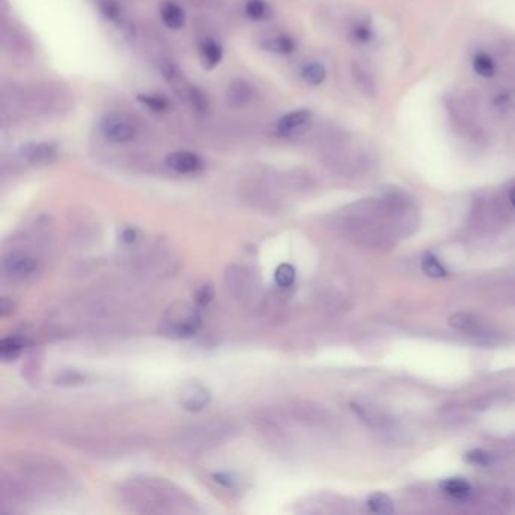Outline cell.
Here are the masks:
<instances>
[{"instance_id":"7c38bea8","label":"cell","mask_w":515,"mask_h":515,"mask_svg":"<svg viewBox=\"0 0 515 515\" xmlns=\"http://www.w3.org/2000/svg\"><path fill=\"white\" fill-rule=\"evenodd\" d=\"M165 163L170 170L183 175L198 174L204 168V162L201 156H198L196 153H194V151H187V150L172 151V153H170L165 157Z\"/></svg>"},{"instance_id":"83f0119b","label":"cell","mask_w":515,"mask_h":515,"mask_svg":"<svg viewBox=\"0 0 515 515\" xmlns=\"http://www.w3.org/2000/svg\"><path fill=\"white\" fill-rule=\"evenodd\" d=\"M87 381V375L82 373L79 370H73V369H67V370H61L56 373V377L53 378V382L56 385H64V387H72V385H80Z\"/></svg>"},{"instance_id":"e575fe53","label":"cell","mask_w":515,"mask_h":515,"mask_svg":"<svg viewBox=\"0 0 515 515\" xmlns=\"http://www.w3.org/2000/svg\"><path fill=\"white\" fill-rule=\"evenodd\" d=\"M465 460L470 464L487 467L494 463V456L485 450H472L465 455Z\"/></svg>"},{"instance_id":"ac0fdd59","label":"cell","mask_w":515,"mask_h":515,"mask_svg":"<svg viewBox=\"0 0 515 515\" xmlns=\"http://www.w3.org/2000/svg\"><path fill=\"white\" fill-rule=\"evenodd\" d=\"M260 47L265 52L287 56V55L295 53L298 45H297V41L294 37H290V35H287V33H279V35H275V37L265 38L260 43Z\"/></svg>"},{"instance_id":"1f68e13d","label":"cell","mask_w":515,"mask_h":515,"mask_svg":"<svg viewBox=\"0 0 515 515\" xmlns=\"http://www.w3.org/2000/svg\"><path fill=\"white\" fill-rule=\"evenodd\" d=\"M421 271L432 278H441V277L448 275L446 269H444V266L440 263V260L436 259L432 254L425 255V259L421 260Z\"/></svg>"},{"instance_id":"5b68a950","label":"cell","mask_w":515,"mask_h":515,"mask_svg":"<svg viewBox=\"0 0 515 515\" xmlns=\"http://www.w3.org/2000/svg\"><path fill=\"white\" fill-rule=\"evenodd\" d=\"M99 132L111 144H131L138 138V126L124 115L108 113L99 121Z\"/></svg>"},{"instance_id":"52a82bcc","label":"cell","mask_w":515,"mask_h":515,"mask_svg":"<svg viewBox=\"0 0 515 515\" xmlns=\"http://www.w3.org/2000/svg\"><path fill=\"white\" fill-rule=\"evenodd\" d=\"M40 262L31 253L14 251L5 257L4 260V275L14 283H26L37 275Z\"/></svg>"},{"instance_id":"7402d4cb","label":"cell","mask_w":515,"mask_h":515,"mask_svg":"<svg viewBox=\"0 0 515 515\" xmlns=\"http://www.w3.org/2000/svg\"><path fill=\"white\" fill-rule=\"evenodd\" d=\"M136 100L140 106H144L153 113H167L171 109V101L165 96H162V94H138Z\"/></svg>"},{"instance_id":"4fadbf2b","label":"cell","mask_w":515,"mask_h":515,"mask_svg":"<svg viewBox=\"0 0 515 515\" xmlns=\"http://www.w3.org/2000/svg\"><path fill=\"white\" fill-rule=\"evenodd\" d=\"M311 118H313V113L307 108H301V109L287 112L275 123V133L283 138L295 135L299 131H302L304 127L309 126Z\"/></svg>"},{"instance_id":"74e56055","label":"cell","mask_w":515,"mask_h":515,"mask_svg":"<svg viewBox=\"0 0 515 515\" xmlns=\"http://www.w3.org/2000/svg\"><path fill=\"white\" fill-rule=\"evenodd\" d=\"M14 309H16V306L11 299H8V298L0 299V316H2V318H8V316L13 314Z\"/></svg>"},{"instance_id":"44dd1931","label":"cell","mask_w":515,"mask_h":515,"mask_svg":"<svg viewBox=\"0 0 515 515\" xmlns=\"http://www.w3.org/2000/svg\"><path fill=\"white\" fill-rule=\"evenodd\" d=\"M441 489L455 500H467L472 496V485L463 477H450L440 484Z\"/></svg>"},{"instance_id":"d6986e66","label":"cell","mask_w":515,"mask_h":515,"mask_svg":"<svg viewBox=\"0 0 515 515\" xmlns=\"http://www.w3.org/2000/svg\"><path fill=\"white\" fill-rule=\"evenodd\" d=\"M353 77L357 88L367 97H373L377 92V84L369 70L358 61L353 62Z\"/></svg>"},{"instance_id":"484cf974","label":"cell","mask_w":515,"mask_h":515,"mask_svg":"<svg viewBox=\"0 0 515 515\" xmlns=\"http://www.w3.org/2000/svg\"><path fill=\"white\" fill-rule=\"evenodd\" d=\"M475 73L482 77H493L496 73V62L488 53H477L473 57Z\"/></svg>"},{"instance_id":"8992f818","label":"cell","mask_w":515,"mask_h":515,"mask_svg":"<svg viewBox=\"0 0 515 515\" xmlns=\"http://www.w3.org/2000/svg\"><path fill=\"white\" fill-rule=\"evenodd\" d=\"M224 281L228 294L234 298L243 302H248L257 297V279L251 269L240 266V265H231L227 267Z\"/></svg>"},{"instance_id":"8fae6325","label":"cell","mask_w":515,"mask_h":515,"mask_svg":"<svg viewBox=\"0 0 515 515\" xmlns=\"http://www.w3.org/2000/svg\"><path fill=\"white\" fill-rule=\"evenodd\" d=\"M179 402L186 411L198 413L212 402V393L201 382H187L179 394Z\"/></svg>"},{"instance_id":"cb8c5ba5","label":"cell","mask_w":515,"mask_h":515,"mask_svg":"<svg viewBox=\"0 0 515 515\" xmlns=\"http://www.w3.org/2000/svg\"><path fill=\"white\" fill-rule=\"evenodd\" d=\"M301 79L310 87H319L326 79V68L319 61L307 62L301 68Z\"/></svg>"},{"instance_id":"4316f807","label":"cell","mask_w":515,"mask_h":515,"mask_svg":"<svg viewBox=\"0 0 515 515\" xmlns=\"http://www.w3.org/2000/svg\"><path fill=\"white\" fill-rule=\"evenodd\" d=\"M186 104H189V106L200 115H206L210 111V103H209L207 96L203 92V89H200L196 85L192 87Z\"/></svg>"},{"instance_id":"f546056e","label":"cell","mask_w":515,"mask_h":515,"mask_svg":"<svg viewBox=\"0 0 515 515\" xmlns=\"http://www.w3.org/2000/svg\"><path fill=\"white\" fill-rule=\"evenodd\" d=\"M349 37L357 44H367L373 40V31L369 23L357 21L349 31Z\"/></svg>"},{"instance_id":"f1b7e54d","label":"cell","mask_w":515,"mask_h":515,"mask_svg":"<svg viewBox=\"0 0 515 515\" xmlns=\"http://www.w3.org/2000/svg\"><path fill=\"white\" fill-rule=\"evenodd\" d=\"M100 16L112 23L120 21L123 17V8L116 0H100L99 2Z\"/></svg>"},{"instance_id":"30bf717a","label":"cell","mask_w":515,"mask_h":515,"mask_svg":"<svg viewBox=\"0 0 515 515\" xmlns=\"http://www.w3.org/2000/svg\"><path fill=\"white\" fill-rule=\"evenodd\" d=\"M4 49L6 53L11 55V57H23L26 60V56L32 53V47L26 35L16 25L14 21L8 20L4 17Z\"/></svg>"},{"instance_id":"4dcf8cb0","label":"cell","mask_w":515,"mask_h":515,"mask_svg":"<svg viewBox=\"0 0 515 515\" xmlns=\"http://www.w3.org/2000/svg\"><path fill=\"white\" fill-rule=\"evenodd\" d=\"M295 278H297V271H295V267L292 266V265L283 263V265H279L277 267V271H275V281H277V284L279 287L287 289L290 286H294Z\"/></svg>"},{"instance_id":"5bb4252c","label":"cell","mask_w":515,"mask_h":515,"mask_svg":"<svg viewBox=\"0 0 515 515\" xmlns=\"http://www.w3.org/2000/svg\"><path fill=\"white\" fill-rule=\"evenodd\" d=\"M254 99V89L248 80L233 79L226 89V103L231 109H243Z\"/></svg>"},{"instance_id":"ba28073f","label":"cell","mask_w":515,"mask_h":515,"mask_svg":"<svg viewBox=\"0 0 515 515\" xmlns=\"http://www.w3.org/2000/svg\"><path fill=\"white\" fill-rule=\"evenodd\" d=\"M18 156L29 165L47 167L60 159V147L49 140H31L18 147Z\"/></svg>"},{"instance_id":"d6a6232c","label":"cell","mask_w":515,"mask_h":515,"mask_svg":"<svg viewBox=\"0 0 515 515\" xmlns=\"http://www.w3.org/2000/svg\"><path fill=\"white\" fill-rule=\"evenodd\" d=\"M215 298V287L210 283H204L195 290V301L198 306L206 307Z\"/></svg>"},{"instance_id":"d590c367","label":"cell","mask_w":515,"mask_h":515,"mask_svg":"<svg viewBox=\"0 0 515 515\" xmlns=\"http://www.w3.org/2000/svg\"><path fill=\"white\" fill-rule=\"evenodd\" d=\"M212 477L216 484L230 489H236L239 485V479L231 473H215Z\"/></svg>"},{"instance_id":"603a6c76","label":"cell","mask_w":515,"mask_h":515,"mask_svg":"<svg viewBox=\"0 0 515 515\" xmlns=\"http://www.w3.org/2000/svg\"><path fill=\"white\" fill-rule=\"evenodd\" d=\"M243 14L253 21H266L274 16V11L267 0H245Z\"/></svg>"},{"instance_id":"9a60e30c","label":"cell","mask_w":515,"mask_h":515,"mask_svg":"<svg viewBox=\"0 0 515 515\" xmlns=\"http://www.w3.org/2000/svg\"><path fill=\"white\" fill-rule=\"evenodd\" d=\"M243 198L254 207L263 210H277L279 207L278 196L262 183H251L243 189Z\"/></svg>"},{"instance_id":"6da1fadb","label":"cell","mask_w":515,"mask_h":515,"mask_svg":"<svg viewBox=\"0 0 515 515\" xmlns=\"http://www.w3.org/2000/svg\"><path fill=\"white\" fill-rule=\"evenodd\" d=\"M121 500L131 511L143 514L195 512V502L171 482L156 477H136L126 484Z\"/></svg>"},{"instance_id":"7a4b0ae2","label":"cell","mask_w":515,"mask_h":515,"mask_svg":"<svg viewBox=\"0 0 515 515\" xmlns=\"http://www.w3.org/2000/svg\"><path fill=\"white\" fill-rule=\"evenodd\" d=\"M234 434V426L228 421H206L186 428L180 432L177 443L187 450H206Z\"/></svg>"},{"instance_id":"ffe728a7","label":"cell","mask_w":515,"mask_h":515,"mask_svg":"<svg viewBox=\"0 0 515 515\" xmlns=\"http://www.w3.org/2000/svg\"><path fill=\"white\" fill-rule=\"evenodd\" d=\"M28 343L29 340L23 336H11L2 338V342H0V358L4 361H14Z\"/></svg>"},{"instance_id":"3957f363","label":"cell","mask_w":515,"mask_h":515,"mask_svg":"<svg viewBox=\"0 0 515 515\" xmlns=\"http://www.w3.org/2000/svg\"><path fill=\"white\" fill-rule=\"evenodd\" d=\"M65 101V94L60 85H35L29 89H23L18 94V104L23 112H32L35 115H47L61 108Z\"/></svg>"},{"instance_id":"277c9868","label":"cell","mask_w":515,"mask_h":515,"mask_svg":"<svg viewBox=\"0 0 515 515\" xmlns=\"http://www.w3.org/2000/svg\"><path fill=\"white\" fill-rule=\"evenodd\" d=\"M201 326V318L186 302L175 304L168 309L163 319V333L174 338H189L195 336Z\"/></svg>"},{"instance_id":"836d02e7","label":"cell","mask_w":515,"mask_h":515,"mask_svg":"<svg viewBox=\"0 0 515 515\" xmlns=\"http://www.w3.org/2000/svg\"><path fill=\"white\" fill-rule=\"evenodd\" d=\"M449 323L455 328H458V330H472V328H476L477 326V321L473 318V316L470 314H465V313H458V314H453L452 318L449 319Z\"/></svg>"},{"instance_id":"9c48e42d","label":"cell","mask_w":515,"mask_h":515,"mask_svg":"<svg viewBox=\"0 0 515 515\" xmlns=\"http://www.w3.org/2000/svg\"><path fill=\"white\" fill-rule=\"evenodd\" d=\"M159 72L175 96L186 103L194 85L187 80L182 67L174 61L163 60L159 62Z\"/></svg>"},{"instance_id":"e0dca14e","label":"cell","mask_w":515,"mask_h":515,"mask_svg":"<svg viewBox=\"0 0 515 515\" xmlns=\"http://www.w3.org/2000/svg\"><path fill=\"white\" fill-rule=\"evenodd\" d=\"M160 20L171 31H180L186 23V13L182 5L174 0H163L160 9Z\"/></svg>"},{"instance_id":"2e32d148","label":"cell","mask_w":515,"mask_h":515,"mask_svg":"<svg viewBox=\"0 0 515 515\" xmlns=\"http://www.w3.org/2000/svg\"><path fill=\"white\" fill-rule=\"evenodd\" d=\"M198 55L206 70H214L224 60V47L216 38L204 37L198 44Z\"/></svg>"},{"instance_id":"f35d334b","label":"cell","mask_w":515,"mask_h":515,"mask_svg":"<svg viewBox=\"0 0 515 515\" xmlns=\"http://www.w3.org/2000/svg\"><path fill=\"white\" fill-rule=\"evenodd\" d=\"M509 201L512 206H515V184L512 186V189L509 191Z\"/></svg>"},{"instance_id":"d4e9b609","label":"cell","mask_w":515,"mask_h":515,"mask_svg":"<svg viewBox=\"0 0 515 515\" xmlns=\"http://www.w3.org/2000/svg\"><path fill=\"white\" fill-rule=\"evenodd\" d=\"M366 506L373 514H381V515H389L394 512L393 500L384 493H373L369 496Z\"/></svg>"},{"instance_id":"8d00e7d4","label":"cell","mask_w":515,"mask_h":515,"mask_svg":"<svg viewBox=\"0 0 515 515\" xmlns=\"http://www.w3.org/2000/svg\"><path fill=\"white\" fill-rule=\"evenodd\" d=\"M121 240L126 245L135 243L138 240V231H136V228H133V227H126V228H123V231H121Z\"/></svg>"}]
</instances>
